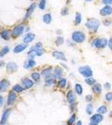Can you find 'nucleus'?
<instances>
[{"mask_svg": "<svg viewBox=\"0 0 112 125\" xmlns=\"http://www.w3.org/2000/svg\"><path fill=\"white\" fill-rule=\"evenodd\" d=\"M85 26L88 29L92 31L93 33H96L99 27H100V22L95 18H91V19H89L86 22Z\"/></svg>", "mask_w": 112, "mask_h": 125, "instance_id": "1", "label": "nucleus"}, {"mask_svg": "<svg viewBox=\"0 0 112 125\" xmlns=\"http://www.w3.org/2000/svg\"><path fill=\"white\" fill-rule=\"evenodd\" d=\"M72 40L75 43H83L84 41L85 40V34L80 31H75L72 34Z\"/></svg>", "mask_w": 112, "mask_h": 125, "instance_id": "2", "label": "nucleus"}, {"mask_svg": "<svg viewBox=\"0 0 112 125\" xmlns=\"http://www.w3.org/2000/svg\"><path fill=\"white\" fill-rule=\"evenodd\" d=\"M108 45V41L106 39H96L92 42V46L97 48H104Z\"/></svg>", "mask_w": 112, "mask_h": 125, "instance_id": "3", "label": "nucleus"}, {"mask_svg": "<svg viewBox=\"0 0 112 125\" xmlns=\"http://www.w3.org/2000/svg\"><path fill=\"white\" fill-rule=\"evenodd\" d=\"M79 73L85 78H90L93 74L92 69L89 66H82L79 68Z\"/></svg>", "mask_w": 112, "mask_h": 125, "instance_id": "4", "label": "nucleus"}, {"mask_svg": "<svg viewBox=\"0 0 112 125\" xmlns=\"http://www.w3.org/2000/svg\"><path fill=\"white\" fill-rule=\"evenodd\" d=\"M24 31V26L22 24L18 25L17 27H15L12 31V34L13 37H18L19 35H21Z\"/></svg>", "mask_w": 112, "mask_h": 125, "instance_id": "5", "label": "nucleus"}, {"mask_svg": "<svg viewBox=\"0 0 112 125\" xmlns=\"http://www.w3.org/2000/svg\"><path fill=\"white\" fill-rule=\"evenodd\" d=\"M34 51L35 52L36 56H41L44 53V49H43V45L41 43H36L34 47H32Z\"/></svg>", "mask_w": 112, "mask_h": 125, "instance_id": "6", "label": "nucleus"}, {"mask_svg": "<svg viewBox=\"0 0 112 125\" xmlns=\"http://www.w3.org/2000/svg\"><path fill=\"white\" fill-rule=\"evenodd\" d=\"M18 69V65L14 62H10L7 64V70L9 73H14Z\"/></svg>", "mask_w": 112, "mask_h": 125, "instance_id": "7", "label": "nucleus"}, {"mask_svg": "<svg viewBox=\"0 0 112 125\" xmlns=\"http://www.w3.org/2000/svg\"><path fill=\"white\" fill-rule=\"evenodd\" d=\"M35 39V35L32 33H28L23 38V42L24 43H29L33 42Z\"/></svg>", "mask_w": 112, "mask_h": 125, "instance_id": "8", "label": "nucleus"}, {"mask_svg": "<svg viewBox=\"0 0 112 125\" xmlns=\"http://www.w3.org/2000/svg\"><path fill=\"white\" fill-rule=\"evenodd\" d=\"M9 86V82L7 79H3L0 81V92H5Z\"/></svg>", "mask_w": 112, "mask_h": 125, "instance_id": "9", "label": "nucleus"}, {"mask_svg": "<svg viewBox=\"0 0 112 125\" xmlns=\"http://www.w3.org/2000/svg\"><path fill=\"white\" fill-rule=\"evenodd\" d=\"M53 56L56 59H59V60H64V61H66V57L64 55V53L60 51H54L53 52Z\"/></svg>", "mask_w": 112, "mask_h": 125, "instance_id": "10", "label": "nucleus"}, {"mask_svg": "<svg viewBox=\"0 0 112 125\" xmlns=\"http://www.w3.org/2000/svg\"><path fill=\"white\" fill-rule=\"evenodd\" d=\"M112 13V8L110 6H105L100 10V14L102 16H107Z\"/></svg>", "mask_w": 112, "mask_h": 125, "instance_id": "11", "label": "nucleus"}, {"mask_svg": "<svg viewBox=\"0 0 112 125\" xmlns=\"http://www.w3.org/2000/svg\"><path fill=\"white\" fill-rule=\"evenodd\" d=\"M27 48V44L26 43H21L18 44L13 48V53H19L21 52H23V50H25Z\"/></svg>", "mask_w": 112, "mask_h": 125, "instance_id": "12", "label": "nucleus"}, {"mask_svg": "<svg viewBox=\"0 0 112 125\" xmlns=\"http://www.w3.org/2000/svg\"><path fill=\"white\" fill-rule=\"evenodd\" d=\"M35 65H36V62L34 61V59L30 58V59H28L26 62H25L23 67H24V69H32L33 67H34Z\"/></svg>", "mask_w": 112, "mask_h": 125, "instance_id": "13", "label": "nucleus"}, {"mask_svg": "<svg viewBox=\"0 0 112 125\" xmlns=\"http://www.w3.org/2000/svg\"><path fill=\"white\" fill-rule=\"evenodd\" d=\"M22 84L24 88H30L34 85V82L29 78H24L23 80H22Z\"/></svg>", "mask_w": 112, "mask_h": 125, "instance_id": "14", "label": "nucleus"}, {"mask_svg": "<svg viewBox=\"0 0 112 125\" xmlns=\"http://www.w3.org/2000/svg\"><path fill=\"white\" fill-rule=\"evenodd\" d=\"M16 93H14V91L11 92L10 93H9V98H8V101H7V103L8 105H12L13 103H14V101L16 100Z\"/></svg>", "mask_w": 112, "mask_h": 125, "instance_id": "15", "label": "nucleus"}, {"mask_svg": "<svg viewBox=\"0 0 112 125\" xmlns=\"http://www.w3.org/2000/svg\"><path fill=\"white\" fill-rule=\"evenodd\" d=\"M63 72L64 71L60 67H56L54 69V77L55 78H62Z\"/></svg>", "mask_w": 112, "mask_h": 125, "instance_id": "16", "label": "nucleus"}, {"mask_svg": "<svg viewBox=\"0 0 112 125\" xmlns=\"http://www.w3.org/2000/svg\"><path fill=\"white\" fill-rule=\"evenodd\" d=\"M103 115L102 114H100V113H95V114L92 115L90 118V121H93V122H95V123H100V122L103 120Z\"/></svg>", "mask_w": 112, "mask_h": 125, "instance_id": "17", "label": "nucleus"}, {"mask_svg": "<svg viewBox=\"0 0 112 125\" xmlns=\"http://www.w3.org/2000/svg\"><path fill=\"white\" fill-rule=\"evenodd\" d=\"M75 94L73 91H69V93H67V100L68 102L70 104L75 103Z\"/></svg>", "mask_w": 112, "mask_h": 125, "instance_id": "18", "label": "nucleus"}, {"mask_svg": "<svg viewBox=\"0 0 112 125\" xmlns=\"http://www.w3.org/2000/svg\"><path fill=\"white\" fill-rule=\"evenodd\" d=\"M36 5H37V4H36L35 3H33V4L29 6V8L28 9V10H27V12H26V14H25V18H29V17L31 16V14L33 13V12H34V9H35Z\"/></svg>", "mask_w": 112, "mask_h": 125, "instance_id": "19", "label": "nucleus"}, {"mask_svg": "<svg viewBox=\"0 0 112 125\" xmlns=\"http://www.w3.org/2000/svg\"><path fill=\"white\" fill-rule=\"evenodd\" d=\"M9 114H10V110H9V109H7V110H5V111L4 112L3 116H2V119H1V122H0L1 124L4 125V123L7 122L8 118H9Z\"/></svg>", "mask_w": 112, "mask_h": 125, "instance_id": "20", "label": "nucleus"}, {"mask_svg": "<svg viewBox=\"0 0 112 125\" xmlns=\"http://www.w3.org/2000/svg\"><path fill=\"white\" fill-rule=\"evenodd\" d=\"M92 90L94 93H96V94H100L102 92V86L100 83H95L94 85H93Z\"/></svg>", "mask_w": 112, "mask_h": 125, "instance_id": "21", "label": "nucleus"}, {"mask_svg": "<svg viewBox=\"0 0 112 125\" xmlns=\"http://www.w3.org/2000/svg\"><path fill=\"white\" fill-rule=\"evenodd\" d=\"M54 78V77H53L52 75L48 78H45V83H46L47 86H53V85L54 84L55 80Z\"/></svg>", "mask_w": 112, "mask_h": 125, "instance_id": "22", "label": "nucleus"}, {"mask_svg": "<svg viewBox=\"0 0 112 125\" xmlns=\"http://www.w3.org/2000/svg\"><path fill=\"white\" fill-rule=\"evenodd\" d=\"M43 21L45 22L46 24H49L52 21V17H51V14L50 13H46L44 15L43 17Z\"/></svg>", "mask_w": 112, "mask_h": 125, "instance_id": "23", "label": "nucleus"}, {"mask_svg": "<svg viewBox=\"0 0 112 125\" xmlns=\"http://www.w3.org/2000/svg\"><path fill=\"white\" fill-rule=\"evenodd\" d=\"M107 113V107L105 105H101L100 107H99L97 108V113L100 114H105Z\"/></svg>", "mask_w": 112, "mask_h": 125, "instance_id": "24", "label": "nucleus"}, {"mask_svg": "<svg viewBox=\"0 0 112 125\" xmlns=\"http://www.w3.org/2000/svg\"><path fill=\"white\" fill-rule=\"evenodd\" d=\"M9 36H10V34H9V30H3L2 32H1V37H2L4 40H9Z\"/></svg>", "mask_w": 112, "mask_h": 125, "instance_id": "25", "label": "nucleus"}, {"mask_svg": "<svg viewBox=\"0 0 112 125\" xmlns=\"http://www.w3.org/2000/svg\"><path fill=\"white\" fill-rule=\"evenodd\" d=\"M51 72H52V69L51 68H47V69H44L42 71V75L45 76V78H48L49 76H51Z\"/></svg>", "mask_w": 112, "mask_h": 125, "instance_id": "26", "label": "nucleus"}, {"mask_svg": "<svg viewBox=\"0 0 112 125\" xmlns=\"http://www.w3.org/2000/svg\"><path fill=\"white\" fill-rule=\"evenodd\" d=\"M75 89L78 95H81L82 93H83V88H82L81 84H80V83H76V84H75Z\"/></svg>", "mask_w": 112, "mask_h": 125, "instance_id": "27", "label": "nucleus"}, {"mask_svg": "<svg viewBox=\"0 0 112 125\" xmlns=\"http://www.w3.org/2000/svg\"><path fill=\"white\" fill-rule=\"evenodd\" d=\"M9 52V47H7V46L4 47L2 49L0 50V57L2 58V57L5 56V55L7 54Z\"/></svg>", "mask_w": 112, "mask_h": 125, "instance_id": "28", "label": "nucleus"}, {"mask_svg": "<svg viewBox=\"0 0 112 125\" xmlns=\"http://www.w3.org/2000/svg\"><path fill=\"white\" fill-rule=\"evenodd\" d=\"M13 90L14 92H16V93H21V92H23V90H24V88L22 87L21 85L17 84L13 88Z\"/></svg>", "mask_w": 112, "mask_h": 125, "instance_id": "29", "label": "nucleus"}, {"mask_svg": "<svg viewBox=\"0 0 112 125\" xmlns=\"http://www.w3.org/2000/svg\"><path fill=\"white\" fill-rule=\"evenodd\" d=\"M85 83H87L88 85H94L95 84V83H96V81H95V79L94 78H87L85 79Z\"/></svg>", "mask_w": 112, "mask_h": 125, "instance_id": "30", "label": "nucleus"}, {"mask_svg": "<svg viewBox=\"0 0 112 125\" xmlns=\"http://www.w3.org/2000/svg\"><path fill=\"white\" fill-rule=\"evenodd\" d=\"M39 8L41 10H45L46 8V0H40L39 4Z\"/></svg>", "mask_w": 112, "mask_h": 125, "instance_id": "31", "label": "nucleus"}, {"mask_svg": "<svg viewBox=\"0 0 112 125\" xmlns=\"http://www.w3.org/2000/svg\"><path fill=\"white\" fill-rule=\"evenodd\" d=\"M66 82H67V81H66L65 78H61V79L59 81V83H58L59 88H65Z\"/></svg>", "mask_w": 112, "mask_h": 125, "instance_id": "32", "label": "nucleus"}, {"mask_svg": "<svg viewBox=\"0 0 112 125\" xmlns=\"http://www.w3.org/2000/svg\"><path fill=\"white\" fill-rule=\"evenodd\" d=\"M31 78H32L34 81H39V78H40V74H39V73H37V72L33 73L31 74Z\"/></svg>", "mask_w": 112, "mask_h": 125, "instance_id": "33", "label": "nucleus"}, {"mask_svg": "<svg viewBox=\"0 0 112 125\" xmlns=\"http://www.w3.org/2000/svg\"><path fill=\"white\" fill-rule=\"evenodd\" d=\"M75 119H76V115L73 114L70 118H69V119L68 120V122H67L68 125H73V123L75 122Z\"/></svg>", "mask_w": 112, "mask_h": 125, "instance_id": "34", "label": "nucleus"}, {"mask_svg": "<svg viewBox=\"0 0 112 125\" xmlns=\"http://www.w3.org/2000/svg\"><path fill=\"white\" fill-rule=\"evenodd\" d=\"M86 113L87 114L91 115V113H93V105L90 103H89L87 106H86Z\"/></svg>", "mask_w": 112, "mask_h": 125, "instance_id": "35", "label": "nucleus"}, {"mask_svg": "<svg viewBox=\"0 0 112 125\" xmlns=\"http://www.w3.org/2000/svg\"><path fill=\"white\" fill-rule=\"evenodd\" d=\"M105 99L107 102H111L112 101V93L111 92H108L105 95Z\"/></svg>", "mask_w": 112, "mask_h": 125, "instance_id": "36", "label": "nucleus"}, {"mask_svg": "<svg viewBox=\"0 0 112 125\" xmlns=\"http://www.w3.org/2000/svg\"><path fill=\"white\" fill-rule=\"evenodd\" d=\"M80 23H81V14L77 13L76 16H75V24L79 25Z\"/></svg>", "mask_w": 112, "mask_h": 125, "instance_id": "37", "label": "nucleus"}, {"mask_svg": "<svg viewBox=\"0 0 112 125\" xmlns=\"http://www.w3.org/2000/svg\"><path fill=\"white\" fill-rule=\"evenodd\" d=\"M64 38L63 37H58L57 39H56V44H57L58 46H59V45H61V44H63L64 43Z\"/></svg>", "mask_w": 112, "mask_h": 125, "instance_id": "38", "label": "nucleus"}, {"mask_svg": "<svg viewBox=\"0 0 112 125\" xmlns=\"http://www.w3.org/2000/svg\"><path fill=\"white\" fill-rule=\"evenodd\" d=\"M68 13H69V9H68L67 8H64V9L61 10V14H62L63 16H65Z\"/></svg>", "mask_w": 112, "mask_h": 125, "instance_id": "39", "label": "nucleus"}, {"mask_svg": "<svg viewBox=\"0 0 112 125\" xmlns=\"http://www.w3.org/2000/svg\"><path fill=\"white\" fill-rule=\"evenodd\" d=\"M103 4H105V5H110L112 4V0H102Z\"/></svg>", "mask_w": 112, "mask_h": 125, "instance_id": "40", "label": "nucleus"}, {"mask_svg": "<svg viewBox=\"0 0 112 125\" xmlns=\"http://www.w3.org/2000/svg\"><path fill=\"white\" fill-rule=\"evenodd\" d=\"M91 100H92V96H91L90 94H89V95H87L85 97V101H86V102L89 103V102H90Z\"/></svg>", "mask_w": 112, "mask_h": 125, "instance_id": "41", "label": "nucleus"}, {"mask_svg": "<svg viewBox=\"0 0 112 125\" xmlns=\"http://www.w3.org/2000/svg\"><path fill=\"white\" fill-rule=\"evenodd\" d=\"M104 87H105V89L109 90L110 88H111V85H110V83H105V85H104Z\"/></svg>", "mask_w": 112, "mask_h": 125, "instance_id": "42", "label": "nucleus"}, {"mask_svg": "<svg viewBox=\"0 0 112 125\" xmlns=\"http://www.w3.org/2000/svg\"><path fill=\"white\" fill-rule=\"evenodd\" d=\"M108 46H109V48H110V49L112 50V38H110V39L109 40V42H108Z\"/></svg>", "mask_w": 112, "mask_h": 125, "instance_id": "43", "label": "nucleus"}, {"mask_svg": "<svg viewBox=\"0 0 112 125\" xmlns=\"http://www.w3.org/2000/svg\"><path fill=\"white\" fill-rule=\"evenodd\" d=\"M3 103H4V98L2 96H0V107H2Z\"/></svg>", "mask_w": 112, "mask_h": 125, "instance_id": "44", "label": "nucleus"}, {"mask_svg": "<svg viewBox=\"0 0 112 125\" xmlns=\"http://www.w3.org/2000/svg\"><path fill=\"white\" fill-rule=\"evenodd\" d=\"M99 123H95V122H93V121H91L90 123V124L89 125H98Z\"/></svg>", "mask_w": 112, "mask_h": 125, "instance_id": "45", "label": "nucleus"}, {"mask_svg": "<svg viewBox=\"0 0 112 125\" xmlns=\"http://www.w3.org/2000/svg\"><path fill=\"white\" fill-rule=\"evenodd\" d=\"M4 65V61H0V67H3Z\"/></svg>", "mask_w": 112, "mask_h": 125, "instance_id": "46", "label": "nucleus"}, {"mask_svg": "<svg viewBox=\"0 0 112 125\" xmlns=\"http://www.w3.org/2000/svg\"><path fill=\"white\" fill-rule=\"evenodd\" d=\"M76 125H82V122L81 121H78L76 123Z\"/></svg>", "mask_w": 112, "mask_h": 125, "instance_id": "47", "label": "nucleus"}, {"mask_svg": "<svg viewBox=\"0 0 112 125\" xmlns=\"http://www.w3.org/2000/svg\"><path fill=\"white\" fill-rule=\"evenodd\" d=\"M110 117H112V111L110 113Z\"/></svg>", "mask_w": 112, "mask_h": 125, "instance_id": "48", "label": "nucleus"}, {"mask_svg": "<svg viewBox=\"0 0 112 125\" xmlns=\"http://www.w3.org/2000/svg\"><path fill=\"white\" fill-rule=\"evenodd\" d=\"M85 1H91V0H85Z\"/></svg>", "mask_w": 112, "mask_h": 125, "instance_id": "49", "label": "nucleus"}]
</instances>
